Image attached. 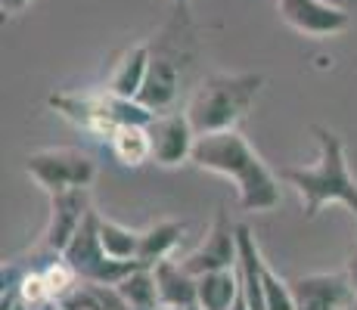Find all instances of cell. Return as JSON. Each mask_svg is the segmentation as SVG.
Listing matches in <instances>:
<instances>
[{
  "instance_id": "obj_13",
  "label": "cell",
  "mask_w": 357,
  "mask_h": 310,
  "mask_svg": "<svg viewBox=\"0 0 357 310\" xmlns=\"http://www.w3.org/2000/svg\"><path fill=\"white\" fill-rule=\"evenodd\" d=\"M149 59H153V50H149V44L128 47V50L119 56V62L112 65V72H109L106 91L115 93V96H125V100H137L143 81H146Z\"/></svg>"
},
{
  "instance_id": "obj_5",
  "label": "cell",
  "mask_w": 357,
  "mask_h": 310,
  "mask_svg": "<svg viewBox=\"0 0 357 310\" xmlns=\"http://www.w3.org/2000/svg\"><path fill=\"white\" fill-rule=\"evenodd\" d=\"M25 174L31 177L47 196L66 189H91L97 180V162L81 149H38L25 158Z\"/></svg>"
},
{
  "instance_id": "obj_21",
  "label": "cell",
  "mask_w": 357,
  "mask_h": 310,
  "mask_svg": "<svg viewBox=\"0 0 357 310\" xmlns=\"http://www.w3.org/2000/svg\"><path fill=\"white\" fill-rule=\"evenodd\" d=\"M264 310H295L292 282H286L264 261Z\"/></svg>"
},
{
  "instance_id": "obj_27",
  "label": "cell",
  "mask_w": 357,
  "mask_h": 310,
  "mask_svg": "<svg viewBox=\"0 0 357 310\" xmlns=\"http://www.w3.org/2000/svg\"><path fill=\"white\" fill-rule=\"evenodd\" d=\"M345 310H357V298H354V301H351V304H348Z\"/></svg>"
},
{
  "instance_id": "obj_1",
  "label": "cell",
  "mask_w": 357,
  "mask_h": 310,
  "mask_svg": "<svg viewBox=\"0 0 357 310\" xmlns=\"http://www.w3.org/2000/svg\"><path fill=\"white\" fill-rule=\"evenodd\" d=\"M190 162L202 171L224 177L236 189V205L245 215H267L280 205L283 199V180L277 171L264 164L252 143L233 130H218V134H202L193 146V158Z\"/></svg>"
},
{
  "instance_id": "obj_22",
  "label": "cell",
  "mask_w": 357,
  "mask_h": 310,
  "mask_svg": "<svg viewBox=\"0 0 357 310\" xmlns=\"http://www.w3.org/2000/svg\"><path fill=\"white\" fill-rule=\"evenodd\" d=\"M31 3L34 0H0V10H3V16H19V13Z\"/></svg>"
},
{
  "instance_id": "obj_17",
  "label": "cell",
  "mask_w": 357,
  "mask_h": 310,
  "mask_svg": "<svg viewBox=\"0 0 357 310\" xmlns=\"http://www.w3.org/2000/svg\"><path fill=\"white\" fill-rule=\"evenodd\" d=\"M66 310H130L115 286H100V282L78 279L72 288L59 298Z\"/></svg>"
},
{
  "instance_id": "obj_9",
  "label": "cell",
  "mask_w": 357,
  "mask_h": 310,
  "mask_svg": "<svg viewBox=\"0 0 357 310\" xmlns=\"http://www.w3.org/2000/svg\"><path fill=\"white\" fill-rule=\"evenodd\" d=\"M149 143H153V162L162 168H177V164L193 158V146L199 140L196 127L190 124L187 112H162L153 115L146 124Z\"/></svg>"
},
{
  "instance_id": "obj_16",
  "label": "cell",
  "mask_w": 357,
  "mask_h": 310,
  "mask_svg": "<svg viewBox=\"0 0 357 310\" xmlns=\"http://www.w3.org/2000/svg\"><path fill=\"white\" fill-rule=\"evenodd\" d=\"M183 236V220H155L149 224L146 230H140V264L143 267H153L159 261L171 258V251L177 248Z\"/></svg>"
},
{
  "instance_id": "obj_26",
  "label": "cell",
  "mask_w": 357,
  "mask_h": 310,
  "mask_svg": "<svg viewBox=\"0 0 357 310\" xmlns=\"http://www.w3.org/2000/svg\"><path fill=\"white\" fill-rule=\"evenodd\" d=\"M171 3H174V6H187L190 0H171Z\"/></svg>"
},
{
  "instance_id": "obj_14",
  "label": "cell",
  "mask_w": 357,
  "mask_h": 310,
  "mask_svg": "<svg viewBox=\"0 0 357 310\" xmlns=\"http://www.w3.org/2000/svg\"><path fill=\"white\" fill-rule=\"evenodd\" d=\"M153 277L159 286V298L165 307H190L196 304V277L174 258H165L159 264H153Z\"/></svg>"
},
{
  "instance_id": "obj_20",
  "label": "cell",
  "mask_w": 357,
  "mask_h": 310,
  "mask_svg": "<svg viewBox=\"0 0 357 310\" xmlns=\"http://www.w3.org/2000/svg\"><path fill=\"white\" fill-rule=\"evenodd\" d=\"M115 288H119V295L125 298V304L130 310H159L162 307L153 267H137V270L128 273V277L121 279Z\"/></svg>"
},
{
  "instance_id": "obj_8",
  "label": "cell",
  "mask_w": 357,
  "mask_h": 310,
  "mask_svg": "<svg viewBox=\"0 0 357 310\" xmlns=\"http://www.w3.org/2000/svg\"><path fill=\"white\" fill-rule=\"evenodd\" d=\"M280 19L307 38H333L351 29V13L329 0H277Z\"/></svg>"
},
{
  "instance_id": "obj_19",
  "label": "cell",
  "mask_w": 357,
  "mask_h": 310,
  "mask_svg": "<svg viewBox=\"0 0 357 310\" xmlns=\"http://www.w3.org/2000/svg\"><path fill=\"white\" fill-rule=\"evenodd\" d=\"M97 233H100V242L106 248L109 258L140 261V230H130V226L119 224V220L97 215Z\"/></svg>"
},
{
  "instance_id": "obj_28",
  "label": "cell",
  "mask_w": 357,
  "mask_h": 310,
  "mask_svg": "<svg viewBox=\"0 0 357 310\" xmlns=\"http://www.w3.org/2000/svg\"><path fill=\"white\" fill-rule=\"evenodd\" d=\"M183 310H202V307H199V304H190V307H183Z\"/></svg>"
},
{
  "instance_id": "obj_11",
  "label": "cell",
  "mask_w": 357,
  "mask_h": 310,
  "mask_svg": "<svg viewBox=\"0 0 357 310\" xmlns=\"http://www.w3.org/2000/svg\"><path fill=\"white\" fill-rule=\"evenodd\" d=\"M295 310H345L357 298L345 273H307L292 279Z\"/></svg>"
},
{
  "instance_id": "obj_23",
  "label": "cell",
  "mask_w": 357,
  "mask_h": 310,
  "mask_svg": "<svg viewBox=\"0 0 357 310\" xmlns=\"http://www.w3.org/2000/svg\"><path fill=\"white\" fill-rule=\"evenodd\" d=\"M345 277H348V282H351V288L357 295V245L351 248V254H348V261H345Z\"/></svg>"
},
{
  "instance_id": "obj_25",
  "label": "cell",
  "mask_w": 357,
  "mask_h": 310,
  "mask_svg": "<svg viewBox=\"0 0 357 310\" xmlns=\"http://www.w3.org/2000/svg\"><path fill=\"white\" fill-rule=\"evenodd\" d=\"M25 310V307H22ZM31 310H66L63 304H59V301H47V304H40V307H31Z\"/></svg>"
},
{
  "instance_id": "obj_2",
  "label": "cell",
  "mask_w": 357,
  "mask_h": 310,
  "mask_svg": "<svg viewBox=\"0 0 357 310\" xmlns=\"http://www.w3.org/2000/svg\"><path fill=\"white\" fill-rule=\"evenodd\" d=\"M311 134L317 137V162L311 168H280V180L301 196L305 220H314L326 205H345L357 220V180L348 168L345 140L324 124H314Z\"/></svg>"
},
{
  "instance_id": "obj_4",
  "label": "cell",
  "mask_w": 357,
  "mask_h": 310,
  "mask_svg": "<svg viewBox=\"0 0 357 310\" xmlns=\"http://www.w3.org/2000/svg\"><path fill=\"white\" fill-rule=\"evenodd\" d=\"M50 109H56L63 118H68L78 127L100 134L109 140L119 124H149L153 112L146 106H140L137 100H125V96H115L109 91L93 93V96H75V93H53Z\"/></svg>"
},
{
  "instance_id": "obj_24",
  "label": "cell",
  "mask_w": 357,
  "mask_h": 310,
  "mask_svg": "<svg viewBox=\"0 0 357 310\" xmlns=\"http://www.w3.org/2000/svg\"><path fill=\"white\" fill-rule=\"evenodd\" d=\"M230 310H252L249 301H245V295H243V288H239V295H236V301L230 304Z\"/></svg>"
},
{
  "instance_id": "obj_6",
  "label": "cell",
  "mask_w": 357,
  "mask_h": 310,
  "mask_svg": "<svg viewBox=\"0 0 357 310\" xmlns=\"http://www.w3.org/2000/svg\"><path fill=\"white\" fill-rule=\"evenodd\" d=\"M97 215L100 211H91L87 220L78 226V233L72 236V242L66 245L63 258L68 261L78 279L87 282H100V286H119L128 273H134L137 267H143L140 261H115L106 254V248L100 242L97 233Z\"/></svg>"
},
{
  "instance_id": "obj_12",
  "label": "cell",
  "mask_w": 357,
  "mask_h": 310,
  "mask_svg": "<svg viewBox=\"0 0 357 310\" xmlns=\"http://www.w3.org/2000/svg\"><path fill=\"white\" fill-rule=\"evenodd\" d=\"M181 81H183V68L177 65V59L171 53H162V56L155 53L149 59V72L140 93H137V102L146 106L153 115L171 112L177 102V93H181Z\"/></svg>"
},
{
  "instance_id": "obj_18",
  "label": "cell",
  "mask_w": 357,
  "mask_h": 310,
  "mask_svg": "<svg viewBox=\"0 0 357 310\" xmlns=\"http://www.w3.org/2000/svg\"><path fill=\"white\" fill-rule=\"evenodd\" d=\"M109 146H112L115 158L128 168H140L143 162L153 158V143H149L146 124H119L109 134Z\"/></svg>"
},
{
  "instance_id": "obj_10",
  "label": "cell",
  "mask_w": 357,
  "mask_h": 310,
  "mask_svg": "<svg viewBox=\"0 0 357 310\" xmlns=\"http://www.w3.org/2000/svg\"><path fill=\"white\" fill-rule=\"evenodd\" d=\"M93 211L91 189H66L50 196V220L44 230V248L63 254L66 245L72 242V236L78 233V226L87 220Z\"/></svg>"
},
{
  "instance_id": "obj_3",
  "label": "cell",
  "mask_w": 357,
  "mask_h": 310,
  "mask_svg": "<svg viewBox=\"0 0 357 310\" xmlns=\"http://www.w3.org/2000/svg\"><path fill=\"white\" fill-rule=\"evenodd\" d=\"M264 87L261 72H218L208 75L193 91L187 102V118L196 127V134H218V130H233L239 121L252 112L258 102V93Z\"/></svg>"
},
{
  "instance_id": "obj_15",
  "label": "cell",
  "mask_w": 357,
  "mask_h": 310,
  "mask_svg": "<svg viewBox=\"0 0 357 310\" xmlns=\"http://www.w3.org/2000/svg\"><path fill=\"white\" fill-rule=\"evenodd\" d=\"M239 288H243V282H239L236 267L202 273V277H196V304L202 310H230Z\"/></svg>"
},
{
  "instance_id": "obj_7",
  "label": "cell",
  "mask_w": 357,
  "mask_h": 310,
  "mask_svg": "<svg viewBox=\"0 0 357 310\" xmlns=\"http://www.w3.org/2000/svg\"><path fill=\"white\" fill-rule=\"evenodd\" d=\"M181 264L187 267L193 277L236 267L239 264V224H233L230 215L221 208L215 215V220H211L205 239L187 254V258H181Z\"/></svg>"
}]
</instances>
